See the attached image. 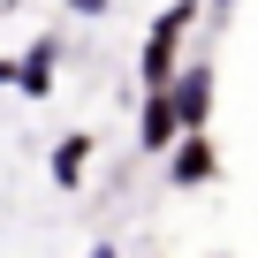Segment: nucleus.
<instances>
[{
  "instance_id": "obj_5",
  "label": "nucleus",
  "mask_w": 258,
  "mask_h": 258,
  "mask_svg": "<svg viewBox=\"0 0 258 258\" xmlns=\"http://www.w3.org/2000/svg\"><path fill=\"white\" fill-rule=\"evenodd\" d=\"M46 84H53V46H31V53L16 61V91H31V99H46Z\"/></svg>"
},
{
  "instance_id": "obj_8",
  "label": "nucleus",
  "mask_w": 258,
  "mask_h": 258,
  "mask_svg": "<svg viewBox=\"0 0 258 258\" xmlns=\"http://www.w3.org/2000/svg\"><path fill=\"white\" fill-rule=\"evenodd\" d=\"M91 258H114V250H106V243H99V250H91Z\"/></svg>"
},
{
  "instance_id": "obj_1",
  "label": "nucleus",
  "mask_w": 258,
  "mask_h": 258,
  "mask_svg": "<svg viewBox=\"0 0 258 258\" xmlns=\"http://www.w3.org/2000/svg\"><path fill=\"white\" fill-rule=\"evenodd\" d=\"M198 16V0H175V8L152 23V38H145V61H137V76H145V91H167V69H175V46H182V23Z\"/></svg>"
},
{
  "instance_id": "obj_2",
  "label": "nucleus",
  "mask_w": 258,
  "mask_h": 258,
  "mask_svg": "<svg viewBox=\"0 0 258 258\" xmlns=\"http://www.w3.org/2000/svg\"><path fill=\"white\" fill-rule=\"evenodd\" d=\"M175 137H182V114H175V99H167V91H145V121H137V145H145V152H167Z\"/></svg>"
},
{
  "instance_id": "obj_3",
  "label": "nucleus",
  "mask_w": 258,
  "mask_h": 258,
  "mask_svg": "<svg viewBox=\"0 0 258 258\" xmlns=\"http://www.w3.org/2000/svg\"><path fill=\"white\" fill-rule=\"evenodd\" d=\"M167 99H175V114H182V129H198V121L213 114V76H205V69H190L182 84H167Z\"/></svg>"
},
{
  "instance_id": "obj_9",
  "label": "nucleus",
  "mask_w": 258,
  "mask_h": 258,
  "mask_svg": "<svg viewBox=\"0 0 258 258\" xmlns=\"http://www.w3.org/2000/svg\"><path fill=\"white\" fill-rule=\"evenodd\" d=\"M220 8H228V0H220Z\"/></svg>"
},
{
  "instance_id": "obj_4",
  "label": "nucleus",
  "mask_w": 258,
  "mask_h": 258,
  "mask_svg": "<svg viewBox=\"0 0 258 258\" xmlns=\"http://www.w3.org/2000/svg\"><path fill=\"white\" fill-rule=\"evenodd\" d=\"M167 175H175L182 190H190V182H205V175H213V145H205V137H182V145H175V167H167Z\"/></svg>"
},
{
  "instance_id": "obj_7",
  "label": "nucleus",
  "mask_w": 258,
  "mask_h": 258,
  "mask_svg": "<svg viewBox=\"0 0 258 258\" xmlns=\"http://www.w3.org/2000/svg\"><path fill=\"white\" fill-rule=\"evenodd\" d=\"M69 8H76V16H99V8H106V0H69Z\"/></svg>"
},
{
  "instance_id": "obj_6",
  "label": "nucleus",
  "mask_w": 258,
  "mask_h": 258,
  "mask_svg": "<svg viewBox=\"0 0 258 258\" xmlns=\"http://www.w3.org/2000/svg\"><path fill=\"white\" fill-rule=\"evenodd\" d=\"M84 160H91V137H61V145H53V182H61V190L84 182Z\"/></svg>"
}]
</instances>
